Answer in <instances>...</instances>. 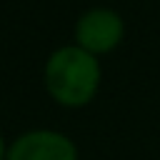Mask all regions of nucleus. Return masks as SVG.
Segmentation results:
<instances>
[{"mask_svg":"<svg viewBox=\"0 0 160 160\" xmlns=\"http://www.w3.org/2000/svg\"><path fill=\"white\" fill-rule=\"evenodd\" d=\"M45 85L60 105H85L92 100L100 85V65L88 50L78 45H65L48 58Z\"/></svg>","mask_w":160,"mask_h":160,"instance_id":"1","label":"nucleus"},{"mask_svg":"<svg viewBox=\"0 0 160 160\" xmlns=\"http://www.w3.org/2000/svg\"><path fill=\"white\" fill-rule=\"evenodd\" d=\"M75 40L78 48L88 50L90 55L108 52L122 40V20L110 8H92L78 20Z\"/></svg>","mask_w":160,"mask_h":160,"instance_id":"2","label":"nucleus"},{"mask_svg":"<svg viewBox=\"0 0 160 160\" xmlns=\"http://www.w3.org/2000/svg\"><path fill=\"white\" fill-rule=\"evenodd\" d=\"M2 155H5V142H2V138H0V160H2Z\"/></svg>","mask_w":160,"mask_h":160,"instance_id":"4","label":"nucleus"},{"mask_svg":"<svg viewBox=\"0 0 160 160\" xmlns=\"http://www.w3.org/2000/svg\"><path fill=\"white\" fill-rule=\"evenodd\" d=\"M8 160H78V150L62 132L32 130L12 142Z\"/></svg>","mask_w":160,"mask_h":160,"instance_id":"3","label":"nucleus"}]
</instances>
